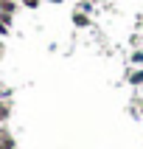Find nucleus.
<instances>
[{"label":"nucleus","instance_id":"1","mask_svg":"<svg viewBox=\"0 0 143 149\" xmlns=\"http://www.w3.org/2000/svg\"><path fill=\"white\" fill-rule=\"evenodd\" d=\"M73 23H76V25H79V28H82V25H87V23H90V17L84 14L82 8H79V11H76V14H73Z\"/></svg>","mask_w":143,"mask_h":149},{"label":"nucleus","instance_id":"2","mask_svg":"<svg viewBox=\"0 0 143 149\" xmlns=\"http://www.w3.org/2000/svg\"><path fill=\"white\" fill-rule=\"evenodd\" d=\"M129 84H143V70H135V73H129Z\"/></svg>","mask_w":143,"mask_h":149},{"label":"nucleus","instance_id":"3","mask_svg":"<svg viewBox=\"0 0 143 149\" xmlns=\"http://www.w3.org/2000/svg\"><path fill=\"white\" fill-rule=\"evenodd\" d=\"M20 3H23L25 8H37V6H39V3H42V0H20Z\"/></svg>","mask_w":143,"mask_h":149},{"label":"nucleus","instance_id":"4","mask_svg":"<svg viewBox=\"0 0 143 149\" xmlns=\"http://www.w3.org/2000/svg\"><path fill=\"white\" fill-rule=\"evenodd\" d=\"M132 62H135V65H140V62H143V51H135V54H132Z\"/></svg>","mask_w":143,"mask_h":149},{"label":"nucleus","instance_id":"5","mask_svg":"<svg viewBox=\"0 0 143 149\" xmlns=\"http://www.w3.org/2000/svg\"><path fill=\"white\" fill-rule=\"evenodd\" d=\"M3 96H6V90H3V87H0V99H3Z\"/></svg>","mask_w":143,"mask_h":149},{"label":"nucleus","instance_id":"6","mask_svg":"<svg viewBox=\"0 0 143 149\" xmlns=\"http://www.w3.org/2000/svg\"><path fill=\"white\" fill-rule=\"evenodd\" d=\"M50 3H62V0H50Z\"/></svg>","mask_w":143,"mask_h":149},{"label":"nucleus","instance_id":"7","mask_svg":"<svg viewBox=\"0 0 143 149\" xmlns=\"http://www.w3.org/2000/svg\"><path fill=\"white\" fill-rule=\"evenodd\" d=\"M0 104H3V99H0Z\"/></svg>","mask_w":143,"mask_h":149}]
</instances>
